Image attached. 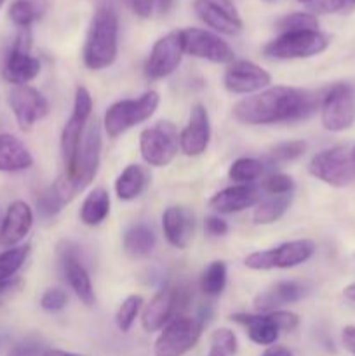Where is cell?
<instances>
[{
  "instance_id": "cell-6",
  "label": "cell",
  "mask_w": 355,
  "mask_h": 356,
  "mask_svg": "<svg viewBox=\"0 0 355 356\" xmlns=\"http://www.w3.org/2000/svg\"><path fill=\"white\" fill-rule=\"evenodd\" d=\"M331 38L320 30L287 31L268 42L263 54L271 59H305L326 51Z\"/></svg>"
},
{
  "instance_id": "cell-41",
  "label": "cell",
  "mask_w": 355,
  "mask_h": 356,
  "mask_svg": "<svg viewBox=\"0 0 355 356\" xmlns=\"http://www.w3.org/2000/svg\"><path fill=\"white\" fill-rule=\"evenodd\" d=\"M49 348L35 339H24L14 344L7 356H47Z\"/></svg>"
},
{
  "instance_id": "cell-34",
  "label": "cell",
  "mask_w": 355,
  "mask_h": 356,
  "mask_svg": "<svg viewBox=\"0 0 355 356\" xmlns=\"http://www.w3.org/2000/svg\"><path fill=\"white\" fill-rule=\"evenodd\" d=\"M261 174H263V163L258 159H251V156L237 159L228 169L230 179H232L233 183L239 184H251L253 181H256Z\"/></svg>"
},
{
  "instance_id": "cell-19",
  "label": "cell",
  "mask_w": 355,
  "mask_h": 356,
  "mask_svg": "<svg viewBox=\"0 0 355 356\" xmlns=\"http://www.w3.org/2000/svg\"><path fill=\"white\" fill-rule=\"evenodd\" d=\"M211 141V120L205 106L195 104L190 111L187 127L180 134V149L187 156H198L207 149Z\"/></svg>"
},
{
  "instance_id": "cell-5",
  "label": "cell",
  "mask_w": 355,
  "mask_h": 356,
  "mask_svg": "<svg viewBox=\"0 0 355 356\" xmlns=\"http://www.w3.org/2000/svg\"><path fill=\"white\" fill-rule=\"evenodd\" d=\"M317 247L312 240H291L267 250H258L249 254L244 259L249 270L268 271V270H289L306 263L315 254Z\"/></svg>"
},
{
  "instance_id": "cell-55",
  "label": "cell",
  "mask_w": 355,
  "mask_h": 356,
  "mask_svg": "<svg viewBox=\"0 0 355 356\" xmlns=\"http://www.w3.org/2000/svg\"><path fill=\"white\" fill-rule=\"evenodd\" d=\"M3 3H6V0H0V7H2Z\"/></svg>"
},
{
  "instance_id": "cell-20",
  "label": "cell",
  "mask_w": 355,
  "mask_h": 356,
  "mask_svg": "<svg viewBox=\"0 0 355 356\" xmlns=\"http://www.w3.org/2000/svg\"><path fill=\"white\" fill-rule=\"evenodd\" d=\"M33 226V211L23 200H14L0 222V245L17 247Z\"/></svg>"
},
{
  "instance_id": "cell-54",
  "label": "cell",
  "mask_w": 355,
  "mask_h": 356,
  "mask_svg": "<svg viewBox=\"0 0 355 356\" xmlns=\"http://www.w3.org/2000/svg\"><path fill=\"white\" fill-rule=\"evenodd\" d=\"M3 341H6V339H3V337L0 336V346H2V344H3Z\"/></svg>"
},
{
  "instance_id": "cell-23",
  "label": "cell",
  "mask_w": 355,
  "mask_h": 356,
  "mask_svg": "<svg viewBox=\"0 0 355 356\" xmlns=\"http://www.w3.org/2000/svg\"><path fill=\"white\" fill-rule=\"evenodd\" d=\"M303 294H305V287L298 282H277V284L270 285L267 291L256 296L254 308H256L258 313L277 312L282 306L298 302L303 298Z\"/></svg>"
},
{
  "instance_id": "cell-47",
  "label": "cell",
  "mask_w": 355,
  "mask_h": 356,
  "mask_svg": "<svg viewBox=\"0 0 355 356\" xmlns=\"http://www.w3.org/2000/svg\"><path fill=\"white\" fill-rule=\"evenodd\" d=\"M263 356H292V353L284 346H270Z\"/></svg>"
},
{
  "instance_id": "cell-28",
  "label": "cell",
  "mask_w": 355,
  "mask_h": 356,
  "mask_svg": "<svg viewBox=\"0 0 355 356\" xmlns=\"http://www.w3.org/2000/svg\"><path fill=\"white\" fill-rule=\"evenodd\" d=\"M110 214V195L104 188L90 191L80 207V221L87 226H97Z\"/></svg>"
},
{
  "instance_id": "cell-3",
  "label": "cell",
  "mask_w": 355,
  "mask_h": 356,
  "mask_svg": "<svg viewBox=\"0 0 355 356\" xmlns=\"http://www.w3.org/2000/svg\"><path fill=\"white\" fill-rule=\"evenodd\" d=\"M118 54V17L108 6H100L93 14L84 44L82 59L89 70L111 66Z\"/></svg>"
},
{
  "instance_id": "cell-24",
  "label": "cell",
  "mask_w": 355,
  "mask_h": 356,
  "mask_svg": "<svg viewBox=\"0 0 355 356\" xmlns=\"http://www.w3.org/2000/svg\"><path fill=\"white\" fill-rule=\"evenodd\" d=\"M230 320L246 327L249 339L260 346H271L278 339L281 330L275 325L271 313H235L230 316Z\"/></svg>"
},
{
  "instance_id": "cell-31",
  "label": "cell",
  "mask_w": 355,
  "mask_h": 356,
  "mask_svg": "<svg viewBox=\"0 0 355 356\" xmlns=\"http://www.w3.org/2000/svg\"><path fill=\"white\" fill-rule=\"evenodd\" d=\"M44 9L45 6L42 0H14L7 14L16 26L24 30V28H30L44 14Z\"/></svg>"
},
{
  "instance_id": "cell-33",
  "label": "cell",
  "mask_w": 355,
  "mask_h": 356,
  "mask_svg": "<svg viewBox=\"0 0 355 356\" xmlns=\"http://www.w3.org/2000/svg\"><path fill=\"white\" fill-rule=\"evenodd\" d=\"M226 264L223 261H212L200 277V291L207 298H218L226 285Z\"/></svg>"
},
{
  "instance_id": "cell-39",
  "label": "cell",
  "mask_w": 355,
  "mask_h": 356,
  "mask_svg": "<svg viewBox=\"0 0 355 356\" xmlns=\"http://www.w3.org/2000/svg\"><path fill=\"white\" fill-rule=\"evenodd\" d=\"M263 188L268 195H287L294 190V181L287 174H271L265 179Z\"/></svg>"
},
{
  "instance_id": "cell-9",
  "label": "cell",
  "mask_w": 355,
  "mask_h": 356,
  "mask_svg": "<svg viewBox=\"0 0 355 356\" xmlns=\"http://www.w3.org/2000/svg\"><path fill=\"white\" fill-rule=\"evenodd\" d=\"M93 97L86 87L79 86L75 90V101H73V111L70 118L66 120L65 127L61 132V159L65 170L72 167L75 160L79 146L82 143L84 132L89 125L90 115H93Z\"/></svg>"
},
{
  "instance_id": "cell-7",
  "label": "cell",
  "mask_w": 355,
  "mask_h": 356,
  "mask_svg": "<svg viewBox=\"0 0 355 356\" xmlns=\"http://www.w3.org/2000/svg\"><path fill=\"white\" fill-rule=\"evenodd\" d=\"M204 322L194 316L178 315L162 329L157 337L155 356H183L197 346L202 336Z\"/></svg>"
},
{
  "instance_id": "cell-25",
  "label": "cell",
  "mask_w": 355,
  "mask_h": 356,
  "mask_svg": "<svg viewBox=\"0 0 355 356\" xmlns=\"http://www.w3.org/2000/svg\"><path fill=\"white\" fill-rule=\"evenodd\" d=\"M61 264L66 280H68L70 287L75 292L77 298H79L86 306H93L94 302H96L93 282H90V277L89 273H87L86 268H84V264L77 259L75 252H72V250L63 252Z\"/></svg>"
},
{
  "instance_id": "cell-21",
  "label": "cell",
  "mask_w": 355,
  "mask_h": 356,
  "mask_svg": "<svg viewBox=\"0 0 355 356\" xmlns=\"http://www.w3.org/2000/svg\"><path fill=\"white\" fill-rule=\"evenodd\" d=\"M260 202L258 188L253 184H235L212 195L209 207L219 214H235L254 207Z\"/></svg>"
},
{
  "instance_id": "cell-27",
  "label": "cell",
  "mask_w": 355,
  "mask_h": 356,
  "mask_svg": "<svg viewBox=\"0 0 355 356\" xmlns=\"http://www.w3.org/2000/svg\"><path fill=\"white\" fill-rule=\"evenodd\" d=\"M150 176L145 167L131 163L118 174L117 181H115V193L120 200L131 202L146 190Z\"/></svg>"
},
{
  "instance_id": "cell-17",
  "label": "cell",
  "mask_w": 355,
  "mask_h": 356,
  "mask_svg": "<svg viewBox=\"0 0 355 356\" xmlns=\"http://www.w3.org/2000/svg\"><path fill=\"white\" fill-rule=\"evenodd\" d=\"M194 10L198 19L218 35L232 37L244 28L242 17L232 0H194Z\"/></svg>"
},
{
  "instance_id": "cell-12",
  "label": "cell",
  "mask_w": 355,
  "mask_h": 356,
  "mask_svg": "<svg viewBox=\"0 0 355 356\" xmlns=\"http://www.w3.org/2000/svg\"><path fill=\"white\" fill-rule=\"evenodd\" d=\"M31 35L30 28H24L14 40L13 47L6 56L2 66V76L6 82L16 86H28V82L40 73V61L30 54Z\"/></svg>"
},
{
  "instance_id": "cell-49",
  "label": "cell",
  "mask_w": 355,
  "mask_h": 356,
  "mask_svg": "<svg viewBox=\"0 0 355 356\" xmlns=\"http://www.w3.org/2000/svg\"><path fill=\"white\" fill-rule=\"evenodd\" d=\"M343 294H345V298L350 299V301L355 302V284L347 285V287L343 289Z\"/></svg>"
},
{
  "instance_id": "cell-38",
  "label": "cell",
  "mask_w": 355,
  "mask_h": 356,
  "mask_svg": "<svg viewBox=\"0 0 355 356\" xmlns=\"http://www.w3.org/2000/svg\"><path fill=\"white\" fill-rule=\"evenodd\" d=\"M211 350L219 351L225 356H232L239 350L237 336L230 329H216L211 336Z\"/></svg>"
},
{
  "instance_id": "cell-44",
  "label": "cell",
  "mask_w": 355,
  "mask_h": 356,
  "mask_svg": "<svg viewBox=\"0 0 355 356\" xmlns=\"http://www.w3.org/2000/svg\"><path fill=\"white\" fill-rule=\"evenodd\" d=\"M125 3L141 19H146V17L152 16L153 7L157 6L155 0H125Z\"/></svg>"
},
{
  "instance_id": "cell-45",
  "label": "cell",
  "mask_w": 355,
  "mask_h": 356,
  "mask_svg": "<svg viewBox=\"0 0 355 356\" xmlns=\"http://www.w3.org/2000/svg\"><path fill=\"white\" fill-rule=\"evenodd\" d=\"M21 287H23V282H21L19 278H13V280L9 282H2V284H0V306L6 305L9 299H13L14 296L21 291Z\"/></svg>"
},
{
  "instance_id": "cell-46",
  "label": "cell",
  "mask_w": 355,
  "mask_h": 356,
  "mask_svg": "<svg viewBox=\"0 0 355 356\" xmlns=\"http://www.w3.org/2000/svg\"><path fill=\"white\" fill-rule=\"evenodd\" d=\"M341 343L348 353L355 356V325H347L341 330Z\"/></svg>"
},
{
  "instance_id": "cell-11",
  "label": "cell",
  "mask_w": 355,
  "mask_h": 356,
  "mask_svg": "<svg viewBox=\"0 0 355 356\" xmlns=\"http://www.w3.org/2000/svg\"><path fill=\"white\" fill-rule=\"evenodd\" d=\"M308 172L315 179L334 188L348 186L355 179V167L350 153L340 146L322 149L313 155L308 163Z\"/></svg>"
},
{
  "instance_id": "cell-52",
  "label": "cell",
  "mask_w": 355,
  "mask_h": 356,
  "mask_svg": "<svg viewBox=\"0 0 355 356\" xmlns=\"http://www.w3.org/2000/svg\"><path fill=\"white\" fill-rule=\"evenodd\" d=\"M350 159H352V163H354V167H355V146H354V149L350 152Z\"/></svg>"
},
{
  "instance_id": "cell-4",
  "label": "cell",
  "mask_w": 355,
  "mask_h": 356,
  "mask_svg": "<svg viewBox=\"0 0 355 356\" xmlns=\"http://www.w3.org/2000/svg\"><path fill=\"white\" fill-rule=\"evenodd\" d=\"M160 96L155 90H148L138 99H122L111 104L103 117L104 131L110 138H118L129 129L150 120L157 111Z\"/></svg>"
},
{
  "instance_id": "cell-48",
  "label": "cell",
  "mask_w": 355,
  "mask_h": 356,
  "mask_svg": "<svg viewBox=\"0 0 355 356\" xmlns=\"http://www.w3.org/2000/svg\"><path fill=\"white\" fill-rule=\"evenodd\" d=\"M155 2H157V7H159L160 13L166 14V13H169V10H171L174 0H155Z\"/></svg>"
},
{
  "instance_id": "cell-22",
  "label": "cell",
  "mask_w": 355,
  "mask_h": 356,
  "mask_svg": "<svg viewBox=\"0 0 355 356\" xmlns=\"http://www.w3.org/2000/svg\"><path fill=\"white\" fill-rule=\"evenodd\" d=\"M162 229L171 245L176 249H187L195 232L194 216L184 207H167L162 214Z\"/></svg>"
},
{
  "instance_id": "cell-29",
  "label": "cell",
  "mask_w": 355,
  "mask_h": 356,
  "mask_svg": "<svg viewBox=\"0 0 355 356\" xmlns=\"http://www.w3.org/2000/svg\"><path fill=\"white\" fill-rule=\"evenodd\" d=\"M157 236L153 229L146 225H134L125 232L124 250L131 257H146L155 249Z\"/></svg>"
},
{
  "instance_id": "cell-43",
  "label": "cell",
  "mask_w": 355,
  "mask_h": 356,
  "mask_svg": "<svg viewBox=\"0 0 355 356\" xmlns=\"http://www.w3.org/2000/svg\"><path fill=\"white\" fill-rule=\"evenodd\" d=\"M204 228H205V233H207V235L223 236L228 233L230 226H228V222H226L225 219L219 218V216H209V218H205Z\"/></svg>"
},
{
  "instance_id": "cell-13",
  "label": "cell",
  "mask_w": 355,
  "mask_h": 356,
  "mask_svg": "<svg viewBox=\"0 0 355 356\" xmlns=\"http://www.w3.org/2000/svg\"><path fill=\"white\" fill-rule=\"evenodd\" d=\"M181 37H183L184 54L216 65H230L235 61L233 49L214 31L202 30V28H184L181 30Z\"/></svg>"
},
{
  "instance_id": "cell-18",
  "label": "cell",
  "mask_w": 355,
  "mask_h": 356,
  "mask_svg": "<svg viewBox=\"0 0 355 356\" xmlns=\"http://www.w3.org/2000/svg\"><path fill=\"white\" fill-rule=\"evenodd\" d=\"M271 75L247 59H235L225 72V87L232 94H256L270 86Z\"/></svg>"
},
{
  "instance_id": "cell-50",
  "label": "cell",
  "mask_w": 355,
  "mask_h": 356,
  "mask_svg": "<svg viewBox=\"0 0 355 356\" xmlns=\"http://www.w3.org/2000/svg\"><path fill=\"white\" fill-rule=\"evenodd\" d=\"M47 356H82V355L68 353V351H61V350H51V348H49Z\"/></svg>"
},
{
  "instance_id": "cell-37",
  "label": "cell",
  "mask_w": 355,
  "mask_h": 356,
  "mask_svg": "<svg viewBox=\"0 0 355 356\" xmlns=\"http://www.w3.org/2000/svg\"><path fill=\"white\" fill-rule=\"evenodd\" d=\"M306 148V141H284V143H278L271 148L270 152V160L271 162H277V163H285V162H292V160L299 159V156L305 155Z\"/></svg>"
},
{
  "instance_id": "cell-30",
  "label": "cell",
  "mask_w": 355,
  "mask_h": 356,
  "mask_svg": "<svg viewBox=\"0 0 355 356\" xmlns=\"http://www.w3.org/2000/svg\"><path fill=\"white\" fill-rule=\"evenodd\" d=\"M292 193L287 195H268L265 200L258 202V207L254 211V222L256 225H271V222L278 221L282 216L287 212L291 207Z\"/></svg>"
},
{
  "instance_id": "cell-42",
  "label": "cell",
  "mask_w": 355,
  "mask_h": 356,
  "mask_svg": "<svg viewBox=\"0 0 355 356\" xmlns=\"http://www.w3.org/2000/svg\"><path fill=\"white\" fill-rule=\"evenodd\" d=\"M37 209L38 212H40L42 218H54V216L61 211L63 205L61 202L58 200V197L54 195L52 188H49L47 191H44V193L37 198Z\"/></svg>"
},
{
  "instance_id": "cell-15",
  "label": "cell",
  "mask_w": 355,
  "mask_h": 356,
  "mask_svg": "<svg viewBox=\"0 0 355 356\" xmlns=\"http://www.w3.org/2000/svg\"><path fill=\"white\" fill-rule=\"evenodd\" d=\"M188 302L187 289L167 287L157 292L148 305L143 308L141 325L146 332L162 330L174 316L180 315V309Z\"/></svg>"
},
{
  "instance_id": "cell-53",
  "label": "cell",
  "mask_w": 355,
  "mask_h": 356,
  "mask_svg": "<svg viewBox=\"0 0 355 356\" xmlns=\"http://www.w3.org/2000/svg\"><path fill=\"white\" fill-rule=\"evenodd\" d=\"M298 2L306 3V6H310V3H313V2H315V0H298Z\"/></svg>"
},
{
  "instance_id": "cell-40",
  "label": "cell",
  "mask_w": 355,
  "mask_h": 356,
  "mask_svg": "<svg viewBox=\"0 0 355 356\" xmlns=\"http://www.w3.org/2000/svg\"><path fill=\"white\" fill-rule=\"evenodd\" d=\"M66 302H68V296H66V292L59 287H52V289H47V291L42 294L40 308L45 309V312L56 313V312H61V309L66 306Z\"/></svg>"
},
{
  "instance_id": "cell-32",
  "label": "cell",
  "mask_w": 355,
  "mask_h": 356,
  "mask_svg": "<svg viewBox=\"0 0 355 356\" xmlns=\"http://www.w3.org/2000/svg\"><path fill=\"white\" fill-rule=\"evenodd\" d=\"M30 250L31 247L26 243V245L10 247V249L0 252V284L13 280L14 275L26 263Z\"/></svg>"
},
{
  "instance_id": "cell-16",
  "label": "cell",
  "mask_w": 355,
  "mask_h": 356,
  "mask_svg": "<svg viewBox=\"0 0 355 356\" xmlns=\"http://www.w3.org/2000/svg\"><path fill=\"white\" fill-rule=\"evenodd\" d=\"M10 111L17 122V127L21 131H31L35 124L42 118H45L51 111L49 101L44 94L31 86H16L10 89L7 96Z\"/></svg>"
},
{
  "instance_id": "cell-35",
  "label": "cell",
  "mask_w": 355,
  "mask_h": 356,
  "mask_svg": "<svg viewBox=\"0 0 355 356\" xmlns=\"http://www.w3.org/2000/svg\"><path fill=\"white\" fill-rule=\"evenodd\" d=\"M143 298L141 296H129L122 301V305L118 306L117 315H115V322H117V327L122 330V332H129L131 327L134 325L136 318H138L139 312L143 308Z\"/></svg>"
},
{
  "instance_id": "cell-26",
  "label": "cell",
  "mask_w": 355,
  "mask_h": 356,
  "mask_svg": "<svg viewBox=\"0 0 355 356\" xmlns=\"http://www.w3.org/2000/svg\"><path fill=\"white\" fill-rule=\"evenodd\" d=\"M33 165V156L19 138L0 134V172H19Z\"/></svg>"
},
{
  "instance_id": "cell-2",
  "label": "cell",
  "mask_w": 355,
  "mask_h": 356,
  "mask_svg": "<svg viewBox=\"0 0 355 356\" xmlns=\"http://www.w3.org/2000/svg\"><path fill=\"white\" fill-rule=\"evenodd\" d=\"M100 156H101V131L100 125L94 124L87 125L84 132L82 143L79 146L75 160L72 167L63 172L52 184V191L65 207L66 204L73 200L82 190H86L93 179L96 177L97 169H100Z\"/></svg>"
},
{
  "instance_id": "cell-10",
  "label": "cell",
  "mask_w": 355,
  "mask_h": 356,
  "mask_svg": "<svg viewBox=\"0 0 355 356\" xmlns=\"http://www.w3.org/2000/svg\"><path fill=\"white\" fill-rule=\"evenodd\" d=\"M180 148V136L171 122H157L153 127L139 134V149L148 165L166 167L176 159Z\"/></svg>"
},
{
  "instance_id": "cell-8",
  "label": "cell",
  "mask_w": 355,
  "mask_h": 356,
  "mask_svg": "<svg viewBox=\"0 0 355 356\" xmlns=\"http://www.w3.org/2000/svg\"><path fill=\"white\" fill-rule=\"evenodd\" d=\"M320 122L329 132H341L355 124V87L338 82L320 101Z\"/></svg>"
},
{
  "instance_id": "cell-36",
  "label": "cell",
  "mask_w": 355,
  "mask_h": 356,
  "mask_svg": "<svg viewBox=\"0 0 355 356\" xmlns=\"http://www.w3.org/2000/svg\"><path fill=\"white\" fill-rule=\"evenodd\" d=\"M277 30L281 33L319 30V19H317V16L313 13H291L277 21Z\"/></svg>"
},
{
  "instance_id": "cell-51",
  "label": "cell",
  "mask_w": 355,
  "mask_h": 356,
  "mask_svg": "<svg viewBox=\"0 0 355 356\" xmlns=\"http://www.w3.org/2000/svg\"><path fill=\"white\" fill-rule=\"evenodd\" d=\"M209 356H225V355H221L219 351H216V350H211L209 351Z\"/></svg>"
},
{
  "instance_id": "cell-1",
  "label": "cell",
  "mask_w": 355,
  "mask_h": 356,
  "mask_svg": "<svg viewBox=\"0 0 355 356\" xmlns=\"http://www.w3.org/2000/svg\"><path fill=\"white\" fill-rule=\"evenodd\" d=\"M315 94L298 87L275 86L240 99L233 106V117L240 124L274 125L306 120L315 113Z\"/></svg>"
},
{
  "instance_id": "cell-14",
  "label": "cell",
  "mask_w": 355,
  "mask_h": 356,
  "mask_svg": "<svg viewBox=\"0 0 355 356\" xmlns=\"http://www.w3.org/2000/svg\"><path fill=\"white\" fill-rule=\"evenodd\" d=\"M184 56L181 30L169 31L153 44L145 63V75L150 80H160L176 72Z\"/></svg>"
}]
</instances>
